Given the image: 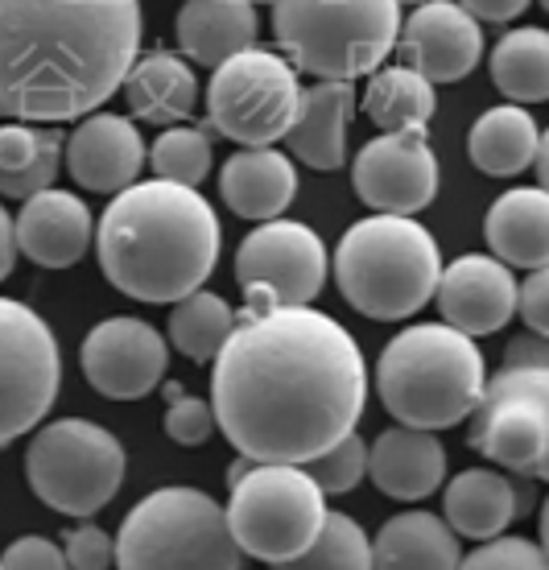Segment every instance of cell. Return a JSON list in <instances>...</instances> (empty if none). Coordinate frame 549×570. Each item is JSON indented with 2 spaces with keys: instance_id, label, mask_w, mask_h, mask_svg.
Returning a JSON list of instances; mask_svg holds the SVG:
<instances>
[{
  "instance_id": "83f0119b",
  "label": "cell",
  "mask_w": 549,
  "mask_h": 570,
  "mask_svg": "<svg viewBox=\"0 0 549 570\" xmlns=\"http://www.w3.org/2000/svg\"><path fill=\"white\" fill-rule=\"evenodd\" d=\"M537 145H541V129L533 116L521 104H500L471 125L467 154L476 161V170L492 178H517L537 161Z\"/></svg>"
},
{
  "instance_id": "d590c367",
  "label": "cell",
  "mask_w": 549,
  "mask_h": 570,
  "mask_svg": "<svg viewBox=\"0 0 549 570\" xmlns=\"http://www.w3.org/2000/svg\"><path fill=\"white\" fill-rule=\"evenodd\" d=\"M459 570H549V554L541 550V542L500 533L492 542H479L459 562Z\"/></svg>"
},
{
  "instance_id": "7bdbcfd3",
  "label": "cell",
  "mask_w": 549,
  "mask_h": 570,
  "mask_svg": "<svg viewBox=\"0 0 549 570\" xmlns=\"http://www.w3.org/2000/svg\"><path fill=\"white\" fill-rule=\"evenodd\" d=\"M17 265V228H13V215L4 212V203H0V282L13 273Z\"/></svg>"
},
{
  "instance_id": "4316f807",
  "label": "cell",
  "mask_w": 549,
  "mask_h": 570,
  "mask_svg": "<svg viewBox=\"0 0 549 570\" xmlns=\"http://www.w3.org/2000/svg\"><path fill=\"white\" fill-rule=\"evenodd\" d=\"M125 100L128 112L145 120V125H183L190 120L198 104V79L186 67V58L154 50V55H137V62L125 75Z\"/></svg>"
},
{
  "instance_id": "e575fe53",
  "label": "cell",
  "mask_w": 549,
  "mask_h": 570,
  "mask_svg": "<svg viewBox=\"0 0 549 570\" xmlns=\"http://www.w3.org/2000/svg\"><path fill=\"white\" fill-rule=\"evenodd\" d=\"M302 468L311 471L314 484L323 488L326 497H343V492H352L367 475V442L352 430V434H343L339 442H331L323 455H314L311 463H302Z\"/></svg>"
},
{
  "instance_id": "d6986e66",
  "label": "cell",
  "mask_w": 549,
  "mask_h": 570,
  "mask_svg": "<svg viewBox=\"0 0 549 570\" xmlns=\"http://www.w3.org/2000/svg\"><path fill=\"white\" fill-rule=\"evenodd\" d=\"M17 253H26L42 269H71L96 240V219L87 203L71 190L46 186L21 203V215L13 219Z\"/></svg>"
},
{
  "instance_id": "2e32d148",
  "label": "cell",
  "mask_w": 549,
  "mask_h": 570,
  "mask_svg": "<svg viewBox=\"0 0 549 570\" xmlns=\"http://www.w3.org/2000/svg\"><path fill=\"white\" fill-rule=\"evenodd\" d=\"M396 55L430 83H459L483 58V29L459 0H422L401 21Z\"/></svg>"
},
{
  "instance_id": "60d3db41",
  "label": "cell",
  "mask_w": 549,
  "mask_h": 570,
  "mask_svg": "<svg viewBox=\"0 0 549 570\" xmlns=\"http://www.w3.org/2000/svg\"><path fill=\"white\" fill-rule=\"evenodd\" d=\"M504 368H549V335L525 331L504 347Z\"/></svg>"
},
{
  "instance_id": "8d00e7d4",
  "label": "cell",
  "mask_w": 549,
  "mask_h": 570,
  "mask_svg": "<svg viewBox=\"0 0 549 570\" xmlns=\"http://www.w3.org/2000/svg\"><path fill=\"white\" fill-rule=\"evenodd\" d=\"M166 434L178 446H203V442L215 434V405L203 397H190V393H183L178 385H166Z\"/></svg>"
},
{
  "instance_id": "603a6c76",
  "label": "cell",
  "mask_w": 549,
  "mask_h": 570,
  "mask_svg": "<svg viewBox=\"0 0 549 570\" xmlns=\"http://www.w3.org/2000/svg\"><path fill=\"white\" fill-rule=\"evenodd\" d=\"M219 195L239 219H253V224L277 219L297 195L294 157L273 145H244L219 170Z\"/></svg>"
},
{
  "instance_id": "ffe728a7",
  "label": "cell",
  "mask_w": 549,
  "mask_h": 570,
  "mask_svg": "<svg viewBox=\"0 0 549 570\" xmlns=\"http://www.w3.org/2000/svg\"><path fill=\"white\" fill-rule=\"evenodd\" d=\"M533 509V492L512 480V471L467 468L442 488V517L459 538L492 542L517 517Z\"/></svg>"
},
{
  "instance_id": "3957f363",
  "label": "cell",
  "mask_w": 549,
  "mask_h": 570,
  "mask_svg": "<svg viewBox=\"0 0 549 570\" xmlns=\"http://www.w3.org/2000/svg\"><path fill=\"white\" fill-rule=\"evenodd\" d=\"M224 228L219 215L198 186L133 183L116 195L96 228V253L104 277L133 302L174 306L186 294L203 289V282L219 265Z\"/></svg>"
},
{
  "instance_id": "d4e9b609",
  "label": "cell",
  "mask_w": 549,
  "mask_h": 570,
  "mask_svg": "<svg viewBox=\"0 0 549 570\" xmlns=\"http://www.w3.org/2000/svg\"><path fill=\"white\" fill-rule=\"evenodd\" d=\"M488 248L508 269H541L549 265V190L517 186L488 207Z\"/></svg>"
},
{
  "instance_id": "7402d4cb",
  "label": "cell",
  "mask_w": 549,
  "mask_h": 570,
  "mask_svg": "<svg viewBox=\"0 0 549 570\" xmlns=\"http://www.w3.org/2000/svg\"><path fill=\"white\" fill-rule=\"evenodd\" d=\"M355 116V91L343 79H314V87L302 91L297 116L285 145L290 154L311 170H339L347 166V120Z\"/></svg>"
},
{
  "instance_id": "52a82bcc",
  "label": "cell",
  "mask_w": 549,
  "mask_h": 570,
  "mask_svg": "<svg viewBox=\"0 0 549 570\" xmlns=\"http://www.w3.org/2000/svg\"><path fill=\"white\" fill-rule=\"evenodd\" d=\"M239 562L227 509L203 488H157L116 533V570H239Z\"/></svg>"
},
{
  "instance_id": "9a60e30c",
  "label": "cell",
  "mask_w": 549,
  "mask_h": 570,
  "mask_svg": "<svg viewBox=\"0 0 549 570\" xmlns=\"http://www.w3.org/2000/svg\"><path fill=\"white\" fill-rule=\"evenodd\" d=\"M355 195L381 215H418L438 195V157L425 129L381 132L355 154Z\"/></svg>"
},
{
  "instance_id": "ac0fdd59",
  "label": "cell",
  "mask_w": 549,
  "mask_h": 570,
  "mask_svg": "<svg viewBox=\"0 0 549 570\" xmlns=\"http://www.w3.org/2000/svg\"><path fill=\"white\" fill-rule=\"evenodd\" d=\"M149 149L128 116L91 112L62 145V166L91 195H120L141 178Z\"/></svg>"
},
{
  "instance_id": "6da1fadb",
  "label": "cell",
  "mask_w": 549,
  "mask_h": 570,
  "mask_svg": "<svg viewBox=\"0 0 549 570\" xmlns=\"http://www.w3.org/2000/svg\"><path fill=\"white\" fill-rule=\"evenodd\" d=\"M364 401L360 343L314 306L236 318L212 368L215 422L253 463H311L352 434Z\"/></svg>"
},
{
  "instance_id": "f6af8a7d",
  "label": "cell",
  "mask_w": 549,
  "mask_h": 570,
  "mask_svg": "<svg viewBox=\"0 0 549 570\" xmlns=\"http://www.w3.org/2000/svg\"><path fill=\"white\" fill-rule=\"evenodd\" d=\"M537 542H541V550L549 554V497H546V504H541V529H537Z\"/></svg>"
},
{
  "instance_id": "f546056e",
  "label": "cell",
  "mask_w": 549,
  "mask_h": 570,
  "mask_svg": "<svg viewBox=\"0 0 549 570\" xmlns=\"http://www.w3.org/2000/svg\"><path fill=\"white\" fill-rule=\"evenodd\" d=\"M434 108V83L413 67H384V71H372V79H367L364 112L381 132L425 129Z\"/></svg>"
},
{
  "instance_id": "8992f818",
  "label": "cell",
  "mask_w": 549,
  "mask_h": 570,
  "mask_svg": "<svg viewBox=\"0 0 549 570\" xmlns=\"http://www.w3.org/2000/svg\"><path fill=\"white\" fill-rule=\"evenodd\" d=\"M405 0H273V38L297 71L355 83L396 50Z\"/></svg>"
},
{
  "instance_id": "e0dca14e",
  "label": "cell",
  "mask_w": 549,
  "mask_h": 570,
  "mask_svg": "<svg viewBox=\"0 0 549 570\" xmlns=\"http://www.w3.org/2000/svg\"><path fill=\"white\" fill-rule=\"evenodd\" d=\"M434 298L442 323L459 327L471 340H488L512 323L521 285H517V273L492 253H463L442 269Z\"/></svg>"
},
{
  "instance_id": "4fadbf2b",
  "label": "cell",
  "mask_w": 549,
  "mask_h": 570,
  "mask_svg": "<svg viewBox=\"0 0 549 570\" xmlns=\"http://www.w3.org/2000/svg\"><path fill=\"white\" fill-rule=\"evenodd\" d=\"M62 385V352L50 323L17 298H0V446L42 426Z\"/></svg>"
},
{
  "instance_id": "ee69618b",
  "label": "cell",
  "mask_w": 549,
  "mask_h": 570,
  "mask_svg": "<svg viewBox=\"0 0 549 570\" xmlns=\"http://www.w3.org/2000/svg\"><path fill=\"white\" fill-rule=\"evenodd\" d=\"M537 178H541V186L549 190V129L541 132V145H537V161H533Z\"/></svg>"
},
{
  "instance_id": "30bf717a",
  "label": "cell",
  "mask_w": 549,
  "mask_h": 570,
  "mask_svg": "<svg viewBox=\"0 0 549 570\" xmlns=\"http://www.w3.org/2000/svg\"><path fill=\"white\" fill-rule=\"evenodd\" d=\"M297 67L277 50L248 46L219 62L207 83V129L236 145L282 141L297 116Z\"/></svg>"
},
{
  "instance_id": "836d02e7",
  "label": "cell",
  "mask_w": 549,
  "mask_h": 570,
  "mask_svg": "<svg viewBox=\"0 0 549 570\" xmlns=\"http://www.w3.org/2000/svg\"><path fill=\"white\" fill-rule=\"evenodd\" d=\"M149 166L166 183L198 186L212 174V137H207V129L169 125L154 141V149H149Z\"/></svg>"
},
{
  "instance_id": "4dcf8cb0",
  "label": "cell",
  "mask_w": 549,
  "mask_h": 570,
  "mask_svg": "<svg viewBox=\"0 0 549 570\" xmlns=\"http://www.w3.org/2000/svg\"><path fill=\"white\" fill-rule=\"evenodd\" d=\"M492 83L512 104L549 100V33L537 26L512 29L492 50Z\"/></svg>"
},
{
  "instance_id": "5bb4252c",
  "label": "cell",
  "mask_w": 549,
  "mask_h": 570,
  "mask_svg": "<svg viewBox=\"0 0 549 570\" xmlns=\"http://www.w3.org/2000/svg\"><path fill=\"white\" fill-rule=\"evenodd\" d=\"M79 364L99 397L141 401L166 381L169 343L161 340V331H154V323L116 314L87 331Z\"/></svg>"
},
{
  "instance_id": "1f68e13d",
  "label": "cell",
  "mask_w": 549,
  "mask_h": 570,
  "mask_svg": "<svg viewBox=\"0 0 549 570\" xmlns=\"http://www.w3.org/2000/svg\"><path fill=\"white\" fill-rule=\"evenodd\" d=\"M232 331H236V311L212 289H195L183 302H174V311H169V343L195 364L219 356Z\"/></svg>"
},
{
  "instance_id": "74e56055",
  "label": "cell",
  "mask_w": 549,
  "mask_h": 570,
  "mask_svg": "<svg viewBox=\"0 0 549 570\" xmlns=\"http://www.w3.org/2000/svg\"><path fill=\"white\" fill-rule=\"evenodd\" d=\"M62 554H67V567L71 570H112L116 538L108 529L84 521V525H75L62 533Z\"/></svg>"
},
{
  "instance_id": "5b68a950",
  "label": "cell",
  "mask_w": 549,
  "mask_h": 570,
  "mask_svg": "<svg viewBox=\"0 0 549 570\" xmlns=\"http://www.w3.org/2000/svg\"><path fill=\"white\" fill-rule=\"evenodd\" d=\"M331 269L352 311L376 323H401L434 298L442 253L430 228H422L413 215L372 212L339 236Z\"/></svg>"
},
{
  "instance_id": "9c48e42d",
  "label": "cell",
  "mask_w": 549,
  "mask_h": 570,
  "mask_svg": "<svg viewBox=\"0 0 549 570\" xmlns=\"http://www.w3.org/2000/svg\"><path fill=\"white\" fill-rule=\"evenodd\" d=\"M125 446L112 430L87 417H58L33 430L26 446V480L46 509L62 517H96L125 484Z\"/></svg>"
},
{
  "instance_id": "7a4b0ae2",
  "label": "cell",
  "mask_w": 549,
  "mask_h": 570,
  "mask_svg": "<svg viewBox=\"0 0 549 570\" xmlns=\"http://www.w3.org/2000/svg\"><path fill=\"white\" fill-rule=\"evenodd\" d=\"M141 55V0H0V116L84 120Z\"/></svg>"
},
{
  "instance_id": "ab89813d",
  "label": "cell",
  "mask_w": 549,
  "mask_h": 570,
  "mask_svg": "<svg viewBox=\"0 0 549 570\" xmlns=\"http://www.w3.org/2000/svg\"><path fill=\"white\" fill-rule=\"evenodd\" d=\"M517 314L525 318V327L537 335H549V265L529 269L521 282V298H517Z\"/></svg>"
},
{
  "instance_id": "7c38bea8",
  "label": "cell",
  "mask_w": 549,
  "mask_h": 570,
  "mask_svg": "<svg viewBox=\"0 0 549 570\" xmlns=\"http://www.w3.org/2000/svg\"><path fill=\"white\" fill-rule=\"evenodd\" d=\"M331 257L323 236L302 219H265L236 248V282L244 289L239 318L277 306H311L326 285Z\"/></svg>"
},
{
  "instance_id": "d6a6232c",
  "label": "cell",
  "mask_w": 549,
  "mask_h": 570,
  "mask_svg": "<svg viewBox=\"0 0 549 570\" xmlns=\"http://www.w3.org/2000/svg\"><path fill=\"white\" fill-rule=\"evenodd\" d=\"M273 570H376L372 567V538L355 517L326 513L311 550L290 562H277Z\"/></svg>"
},
{
  "instance_id": "f35d334b",
  "label": "cell",
  "mask_w": 549,
  "mask_h": 570,
  "mask_svg": "<svg viewBox=\"0 0 549 570\" xmlns=\"http://www.w3.org/2000/svg\"><path fill=\"white\" fill-rule=\"evenodd\" d=\"M0 567L4 570H71L67 567V554H62V542H50V538H17L4 554H0Z\"/></svg>"
},
{
  "instance_id": "b9f144b4",
  "label": "cell",
  "mask_w": 549,
  "mask_h": 570,
  "mask_svg": "<svg viewBox=\"0 0 549 570\" xmlns=\"http://www.w3.org/2000/svg\"><path fill=\"white\" fill-rule=\"evenodd\" d=\"M459 4L476 21H496V26H504V21H512V17H521L529 9V0H459Z\"/></svg>"
},
{
  "instance_id": "44dd1931",
  "label": "cell",
  "mask_w": 549,
  "mask_h": 570,
  "mask_svg": "<svg viewBox=\"0 0 549 570\" xmlns=\"http://www.w3.org/2000/svg\"><path fill=\"white\" fill-rule=\"evenodd\" d=\"M367 475L381 488L384 497L405 500V504H422L434 497L442 480H447V446L434 430L401 426L381 430L367 442Z\"/></svg>"
},
{
  "instance_id": "484cf974",
  "label": "cell",
  "mask_w": 549,
  "mask_h": 570,
  "mask_svg": "<svg viewBox=\"0 0 549 570\" xmlns=\"http://www.w3.org/2000/svg\"><path fill=\"white\" fill-rule=\"evenodd\" d=\"M459 562H463L459 533L447 525V517L425 509L389 517L372 538L376 570H459Z\"/></svg>"
},
{
  "instance_id": "ba28073f",
  "label": "cell",
  "mask_w": 549,
  "mask_h": 570,
  "mask_svg": "<svg viewBox=\"0 0 549 570\" xmlns=\"http://www.w3.org/2000/svg\"><path fill=\"white\" fill-rule=\"evenodd\" d=\"M326 513V492L302 463H248L232 480V538L244 554L268 567L306 554Z\"/></svg>"
},
{
  "instance_id": "277c9868",
  "label": "cell",
  "mask_w": 549,
  "mask_h": 570,
  "mask_svg": "<svg viewBox=\"0 0 549 570\" xmlns=\"http://www.w3.org/2000/svg\"><path fill=\"white\" fill-rule=\"evenodd\" d=\"M488 385L483 352L451 323L396 331L376 364V393L401 426L447 430L476 414Z\"/></svg>"
},
{
  "instance_id": "7dc6e473",
  "label": "cell",
  "mask_w": 549,
  "mask_h": 570,
  "mask_svg": "<svg viewBox=\"0 0 549 570\" xmlns=\"http://www.w3.org/2000/svg\"><path fill=\"white\" fill-rule=\"evenodd\" d=\"M0 570H4V567H0Z\"/></svg>"
},
{
  "instance_id": "f1b7e54d",
  "label": "cell",
  "mask_w": 549,
  "mask_h": 570,
  "mask_svg": "<svg viewBox=\"0 0 549 570\" xmlns=\"http://www.w3.org/2000/svg\"><path fill=\"white\" fill-rule=\"evenodd\" d=\"M62 132L42 125H0V195L26 203L29 195L55 186L62 170Z\"/></svg>"
},
{
  "instance_id": "8fae6325",
  "label": "cell",
  "mask_w": 549,
  "mask_h": 570,
  "mask_svg": "<svg viewBox=\"0 0 549 570\" xmlns=\"http://www.w3.org/2000/svg\"><path fill=\"white\" fill-rule=\"evenodd\" d=\"M467 442L512 475L549 480V368L496 372L471 414Z\"/></svg>"
},
{
  "instance_id": "cb8c5ba5",
  "label": "cell",
  "mask_w": 549,
  "mask_h": 570,
  "mask_svg": "<svg viewBox=\"0 0 549 570\" xmlns=\"http://www.w3.org/2000/svg\"><path fill=\"white\" fill-rule=\"evenodd\" d=\"M256 0H186L174 17L183 55L198 67H219L256 42Z\"/></svg>"
},
{
  "instance_id": "bcb514c9",
  "label": "cell",
  "mask_w": 549,
  "mask_h": 570,
  "mask_svg": "<svg viewBox=\"0 0 549 570\" xmlns=\"http://www.w3.org/2000/svg\"><path fill=\"white\" fill-rule=\"evenodd\" d=\"M541 4H546V13H549V0H541Z\"/></svg>"
}]
</instances>
